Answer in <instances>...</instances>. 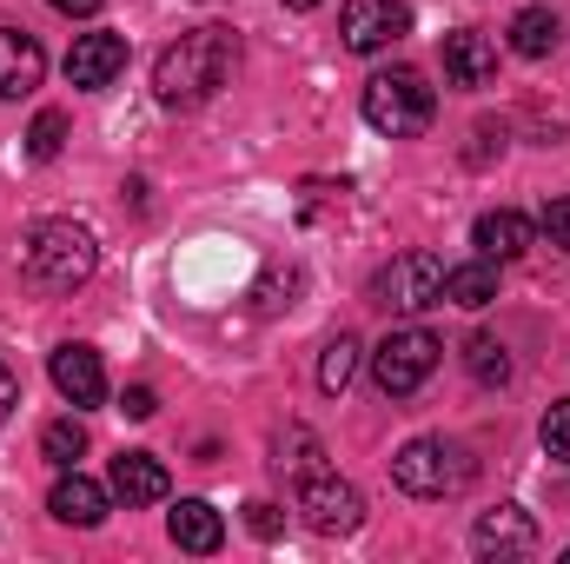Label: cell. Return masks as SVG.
<instances>
[{
	"label": "cell",
	"instance_id": "7",
	"mask_svg": "<svg viewBox=\"0 0 570 564\" xmlns=\"http://www.w3.org/2000/svg\"><path fill=\"white\" fill-rule=\"evenodd\" d=\"M298 518L318 532V538H345L365 525V498L358 485H345L338 471H305L298 478Z\"/></svg>",
	"mask_w": 570,
	"mask_h": 564
},
{
	"label": "cell",
	"instance_id": "15",
	"mask_svg": "<svg viewBox=\"0 0 570 564\" xmlns=\"http://www.w3.org/2000/svg\"><path fill=\"white\" fill-rule=\"evenodd\" d=\"M531 240H538V226L524 220V213H511V206H498V213H478V226H471V246L484 253V260H524L531 253Z\"/></svg>",
	"mask_w": 570,
	"mask_h": 564
},
{
	"label": "cell",
	"instance_id": "25",
	"mask_svg": "<svg viewBox=\"0 0 570 564\" xmlns=\"http://www.w3.org/2000/svg\"><path fill=\"white\" fill-rule=\"evenodd\" d=\"M544 240H551L558 253H570V193H564V200H551V206H544Z\"/></svg>",
	"mask_w": 570,
	"mask_h": 564
},
{
	"label": "cell",
	"instance_id": "10",
	"mask_svg": "<svg viewBox=\"0 0 570 564\" xmlns=\"http://www.w3.org/2000/svg\"><path fill=\"white\" fill-rule=\"evenodd\" d=\"M47 379H53V392H60L73 412L107 399V366H100V352H94V346H60V352L47 359Z\"/></svg>",
	"mask_w": 570,
	"mask_h": 564
},
{
	"label": "cell",
	"instance_id": "17",
	"mask_svg": "<svg viewBox=\"0 0 570 564\" xmlns=\"http://www.w3.org/2000/svg\"><path fill=\"white\" fill-rule=\"evenodd\" d=\"M166 465L153 458V451H120L114 458V498L127 505V512H140V505H159L166 498Z\"/></svg>",
	"mask_w": 570,
	"mask_h": 564
},
{
	"label": "cell",
	"instance_id": "19",
	"mask_svg": "<svg viewBox=\"0 0 570 564\" xmlns=\"http://www.w3.org/2000/svg\"><path fill=\"white\" fill-rule=\"evenodd\" d=\"M558 40H564V20H558L551 7H524V13L511 20V54H524V60L558 54Z\"/></svg>",
	"mask_w": 570,
	"mask_h": 564
},
{
	"label": "cell",
	"instance_id": "9",
	"mask_svg": "<svg viewBox=\"0 0 570 564\" xmlns=\"http://www.w3.org/2000/svg\"><path fill=\"white\" fill-rule=\"evenodd\" d=\"M127 74V40L120 33H80L73 47H67V80L80 87V94H100V87H114Z\"/></svg>",
	"mask_w": 570,
	"mask_h": 564
},
{
	"label": "cell",
	"instance_id": "26",
	"mask_svg": "<svg viewBox=\"0 0 570 564\" xmlns=\"http://www.w3.org/2000/svg\"><path fill=\"white\" fill-rule=\"evenodd\" d=\"M120 412H127V419H153V412H159V399H153V386H134V392L120 399Z\"/></svg>",
	"mask_w": 570,
	"mask_h": 564
},
{
	"label": "cell",
	"instance_id": "4",
	"mask_svg": "<svg viewBox=\"0 0 570 564\" xmlns=\"http://www.w3.org/2000/svg\"><path fill=\"white\" fill-rule=\"evenodd\" d=\"M471 478H478V458L458 438H412L392 458V485L412 492V498H458Z\"/></svg>",
	"mask_w": 570,
	"mask_h": 564
},
{
	"label": "cell",
	"instance_id": "23",
	"mask_svg": "<svg viewBox=\"0 0 570 564\" xmlns=\"http://www.w3.org/2000/svg\"><path fill=\"white\" fill-rule=\"evenodd\" d=\"M60 146H67V114H60V107L33 114V127H27V153H33V159H60Z\"/></svg>",
	"mask_w": 570,
	"mask_h": 564
},
{
	"label": "cell",
	"instance_id": "24",
	"mask_svg": "<svg viewBox=\"0 0 570 564\" xmlns=\"http://www.w3.org/2000/svg\"><path fill=\"white\" fill-rule=\"evenodd\" d=\"M538 438H544V458H558V465H570V399H558V406L544 412V425H538Z\"/></svg>",
	"mask_w": 570,
	"mask_h": 564
},
{
	"label": "cell",
	"instance_id": "1",
	"mask_svg": "<svg viewBox=\"0 0 570 564\" xmlns=\"http://www.w3.org/2000/svg\"><path fill=\"white\" fill-rule=\"evenodd\" d=\"M233 67H239V33L233 27H193L153 60V94H159V107L186 114V107H206L233 80Z\"/></svg>",
	"mask_w": 570,
	"mask_h": 564
},
{
	"label": "cell",
	"instance_id": "28",
	"mask_svg": "<svg viewBox=\"0 0 570 564\" xmlns=\"http://www.w3.org/2000/svg\"><path fill=\"white\" fill-rule=\"evenodd\" d=\"M13 406H20V379L0 366V425H7V412H13Z\"/></svg>",
	"mask_w": 570,
	"mask_h": 564
},
{
	"label": "cell",
	"instance_id": "18",
	"mask_svg": "<svg viewBox=\"0 0 570 564\" xmlns=\"http://www.w3.org/2000/svg\"><path fill=\"white\" fill-rule=\"evenodd\" d=\"M444 299L451 305H464V312H478V305H491L498 299V260H464V266H444Z\"/></svg>",
	"mask_w": 570,
	"mask_h": 564
},
{
	"label": "cell",
	"instance_id": "8",
	"mask_svg": "<svg viewBox=\"0 0 570 564\" xmlns=\"http://www.w3.org/2000/svg\"><path fill=\"white\" fill-rule=\"evenodd\" d=\"M338 33H345L352 54H379V47H392L399 33H412V7H405V0H345Z\"/></svg>",
	"mask_w": 570,
	"mask_h": 564
},
{
	"label": "cell",
	"instance_id": "11",
	"mask_svg": "<svg viewBox=\"0 0 570 564\" xmlns=\"http://www.w3.org/2000/svg\"><path fill=\"white\" fill-rule=\"evenodd\" d=\"M47 512L60 518V525H73V532H94V525H107V512H114V485H94L87 471H60V485L47 492Z\"/></svg>",
	"mask_w": 570,
	"mask_h": 564
},
{
	"label": "cell",
	"instance_id": "5",
	"mask_svg": "<svg viewBox=\"0 0 570 564\" xmlns=\"http://www.w3.org/2000/svg\"><path fill=\"white\" fill-rule=\"evenodd\" d=\"M438 352H444V346L431 339L425 325H392V332L379 339V352H372V386H379L385 399H412L431 372H438Z\"/></svg>",
	"mask_w": 570,
	"mask_h": 564
},
{
	"label": "cell",
	"instance_id": "6",
	"mask_svg": "<svg viewBox=\"0 0 570 564\" xmlns=\"http://www.w3.org/2000/svg\"><path fill=\"white\" fill-rule=\"evenodd\" d=\"M372 305H385V312H399V319L444 305V260H438V253H399L392 266L372 273Z\"/></svg>",
	"mask_w": 570,
	"mask_h": 564
},
{
	"label": "cell",
	"instance_id": "21",
	"mask_svg": "<svg viewBox=\"0 0 570 564\" xmlns=\"http://www.w3.org/2000/svg\"><path fill=\"white\" fill-rule=\"evenodd\" d=\"M358 352H365V346H358L352 332H338V339L325 346V359H318V392H332V399H338V392L352 386V372H358Z\"/></svg>",
	"mask_w": 570,
	"mask_h": 564
},
{
	"label": "cell",
	"instance_id": "13",
	"mask_svg": "<svg viewBox=\"0 0 570 564\" xmlns=\"http://www.w3.org/2000/svg\"><path fill=\"white\" fill-rule=\"evenodd\" d=\"M444 80H451V87H491V80H498V47H491L478 27L444 33Z\"/></svg>",
	"mask_w": 570,
	"mask_h": 564
},
{
	"label": "cell",
	"instance_id": "3",
	"mask_svg": "<svg viewBox=\"0 0 570 564\" xmlns=\"http://www.w3.org/2000/svg\"><path fill=\"white\" fill-rule=\"evenodd\" d=\"M94 266H100V246H94L87 226H73V220H40V226L27 233L20 273L40 285V292H73V285L94 280Z\"/></svg>",
	"mask_w": 570,
	"mask_h": 564
},
{
	"label": "cell",
	"instance_id": "2",
	"mask_svg": "<svg viewBox=\"0 0 570 564\" xmlns=\"http://www.w3.org/2000/svg\"><path fill=\"white\" fill-rule=\"evenodd\" d=\"M358 114H365V127L385 134V140H419L431 127V114H438V94H431V80L419 67H379V74L365 80Z\"/></svg>",
	"mask_w": 570,
	"mask_h": 564
},
{
	"label": "cell",
	"instance_id": "12",
	"mask_svg": "<svg viewBox=\"0 0 570 564\" xmlns=\"http://www.w3.org/2000/svg\"><path fill=\"white\" fill-rule=\"evenodd\" d=\"M471 545H478V558H538V525L524 505H498L471 525Z\"/></svg>",
	"mask_w": 570,
	"mask_h": 564
},
{
	"label": "cell",
	"instance_id": "30",
	"mask_svg": "<svg viewBox=\"0 0 570 564\" xmlns=\"http://www.w3.org/2000/svg\"><path fill=\"white\" fill-rule=\"evenodd\" d=\"M279 7H292V13H312V7H325V0H279Z\"/></svg>",
	"mask_w": 570,
	"mask_h": 564
},
{
	"label": "cell",
	"instance_id": "27",
	"mask_svg": "<svg viewBox=\"0 0 570 564\" xmlns=\"http://www.w3.org/2000/svg\"><path fill=\"white\" fill-rule=\"evenodd\" d=\"M246 525H253L259 538H279V505H246Z\"/></svg>",
	"mask_w": 570,
	"mask_h": 564
},
{
	"label": "cell",
	"instance_id": "14",
	"mask_svg": "<svg viewBox=\"0 0 570 564\" xmlns=\"http://www.w3.org/2000/svg\"><path fill=\"white\" fill-rule=\"evenodd\" d=\"M40 74H47L40 40L20 33V27H0V100H27L40 87Z\"/></svg>",
	"mask_w": 570,
	"mask_h": 564
},
{
	"label": "cell",
	"instance_id": "16",
	"mask_svg": "<svg viewBox=\"0 0 570 564\" xmlns=\"http://www.w3.org/2000/svg\"><path fill=\"white\" fill-rule=\"evenodd\" d=\"M166 532H173V545L193 552V558H206V552L226 545V518H219L206 498H179V505L166 512Z\"/></svg>",
	"mask_w": 570,
	"mask_h": 564
},
{
	"label": "cell",
	"instance_id": "29",
	"mask_svg": "<svg viewBox=\"0 0 570 564\" xmlns=\"http://www.w3.org/2000/svg\"><path fill=\"white\" fill-rule=\"evenodd\" d=\"M47 7H60V13H73V20H87V13H100V0H47Z\"/></svg>",
	"mask_w": 570,
	"mask_h": 564
},
{
	"label": "cell",
	"instance_id": "22",
	"mask_svg": "<svg viewBox=\"0 0 570 564\" xmlns=\"http://www.w3.org/2000/svg\"><path fill=\"white\" fill-rule=\"evenodd\" d=\"M40 451L67 471V465H80V451H87V425L80 419H53L47 431H40Z\"/></svg>",
	"mask_w": 570,
	"mask_h": 564
},
{
	"label": "cell",
	"instance_id": "20",
	"mask_svg": "<svg viewBox=\"0 0 570 564\" xmlns=\"http://www.w3.org/2000/svg\"><path fill=\"white\" fill-rule=\"evenodd\" d=\"M464 372H471L478 386H511V352H504V339L471 332V339H464Z\"/></svg>",
	"mask_w": 570,
	"mask_h": 564
}]
</instances>
